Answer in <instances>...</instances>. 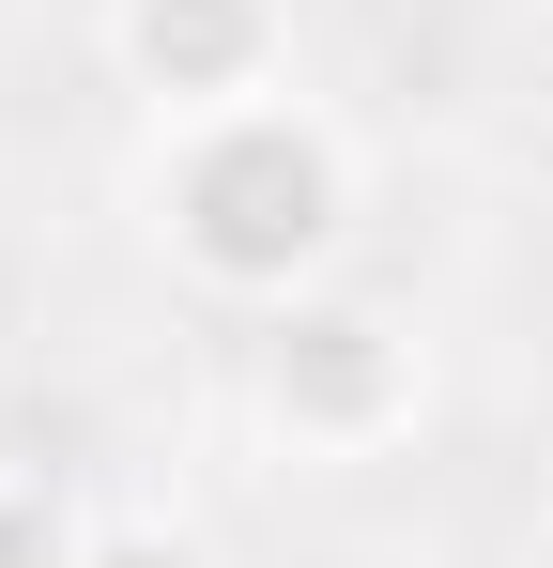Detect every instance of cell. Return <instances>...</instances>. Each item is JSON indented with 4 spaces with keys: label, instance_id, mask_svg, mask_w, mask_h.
<instances>
[{
    "label": "cell",
    "instance_id": "5b68a950",
    "mask_svg": "<svg viewBox=\"0 0 553 568\" xmlns=\"http://www.w3.org/2000/svg\"><path fill=\"white\" fill-rule=\"evenodd\" d=\"M78 568H231L184 507H92V554Z\"/></svg>",
    "mask_w": 553,
    "mask_h": 568
},
{
    "label": "cell",
    "instance_id": "277c9868",
    "mask_svg": "<svg viewBox=\"0 0 553 568\" xmlns=\"http://www.w3.org/2000/svg\"><path fill=\"white\" fill-rule=\"evenodd\" d=\"M92 554V491L62 462H0V568H78Z\"/></svg>",
    "mask_w": 553,
    "mask_h": 568
},
{
    "label": "cell",
    "instance_id": "6da1fadb",
    "mask_svg": "<svg viewBox=\"0 0 553 568\" xmlns=\"http://www.w3.org/2000/svg\"><path fill=\"white\" fill-rule=\"evenodd\" d=\"M123 215L139 246L170 262L200 307H292V292H339L369 231V154L354 123L308 93H247V108H170L139 123V170H123Z\"/></svg>",
    "mask_w": 553,
    "mask_h": 568
},
{
    "label": "cell",
    "instance_id": "52a82bcc",
    "mask_svg": "<svg viewBox=\"0 0 553 568\" xmlns=\"http://www.w3.org/2000/svg\"><path fill=\"white\" fill-rule=\"evenodd\" d=\"M523 568H553V554H523Z\"/></svg>",
    "mask_w": 553,
    "mask_h": 568
},
{
    "label": "cell",
    "instance_id": "3957f363",
    "mask_svg": "<svg viewBox=\"0 0 553 568\" xmlns=\"http://www.w3.org/2000/svg\"><path fill=\"white\" fill-rule=\"evenodd\" d=\"M92 47H108V78L139 93V123L292 93V0H108Z\"/></svg>",
    "mask_w": 553,
    "mask_h": 568
},
{
    "label": "cell",
    "instance_id": "8992f818",
    "mask_svg": "<svg viewBox=\"0 0 553 568\" xmlns=\"http://www.w3.org/2000/svg\"><path fill=\"white\" fill-rule=\"evenodd\" d=\"M539 554H553V476H539Z\"/></svg>",
    "mask_w": 553,
    "mask_h": 568
},
{
    "label": "cell",
    "instance_id": "7a4b0ae2",
    "mask_svg": "<svg viewBox=\"0 0 553 568\" xmlns=\"http://www.w3.org/2000/svg\"><path fill=\"white\" fill-rule=\"evenodd\" d=\"M231 415H247V446L276 476H369L400 462L431 415H446V338H431V307H400V292H292L247 323V369H231Z\"/></svg>",
    "mask_w": 553,
    "mask_h": 568
}]
</instances>
